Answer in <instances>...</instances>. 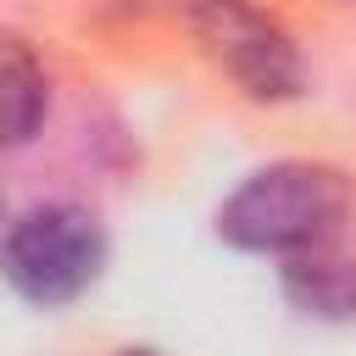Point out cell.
<instances>
[{"mask_svg": "<svg viewBox=\"0 0 356 356\" xmlns=\"http://www.w3.org/2000/svg\"><path fill=\"white\" fill-rule=\"evenodd\" d=\"M345 211H350L345 172L323 161H273L222 200L217 234L239 250L300 256V250H323L339 234Z\"/></svg>", "mask_w": 356, "mask_h": 356, "instance_id": "1", "label": "cell"}, {"mask_svg": "<svg viewBox=\"0 0 356 356\" xmlns=\"http://www.w3.org/2000/svg\"><path fill=\"white\" fill-rule=\"evenodd\" d=\"M106 267V234L83 206H33L0 239V278L33 306L78 300Z\"/></svg>", "mask_w": 356, "mask_h": 356, "instance_id": "2", "label": "cell"}, {"mask_svg": "<svg viewBox=\"0 0 356 356\" xmlns=\"http://www.w3.org/2000/svg\"><path fill=\"white\" fill-rule=\"evenodd\" d=\"M195 33L245 83V95L284 100V95L300 89V56H295L289 33L273 17H261L250 0H200L195 6Z\"/></svg>", "mask_w": 356, "mask_h": 356, "instance_id": "3", "label": "cell"}, {"mask_svg": "<svg viewBox=\"0 0 356 356\" xmlns=\"http://www.w3.org/2000/svg\"><path fill=\"white\" fill-rule=\"evenodd\" d=\"M44 117V72L33 50L0 33V145H22Z\"/></svg>", "mask_w": 356, "mask_h": 356, "instance_id": "4", "label": "cell"}, {"mask_svg": "<svg viewBox=\"0 0 356 356\" xmlns=\"http://www.w3.org/2000/svg\"><path fill=\"white\" fill-rule=\"evenodd\" d=\"M284 289L300 312L317 317H356V261H334L323 250H300L284 267Z\"/></svg>", "mask_w": 356, "mask_h": 356, "instance_id": "5", "label": "cell"}, {"mask_svg": "<svg viewBox=\"0 0 356 356\" xmlns=\"http://www.w3.org/2000/svg\"><path fill=\"white\" fill-rule=\"evenodd\" d=\"M117 356H156V350H117Z\"/></svg>", "mask_w": 356, "mask_h": 356, "instance_id": "6", "label": "cell"}]
</instances>
